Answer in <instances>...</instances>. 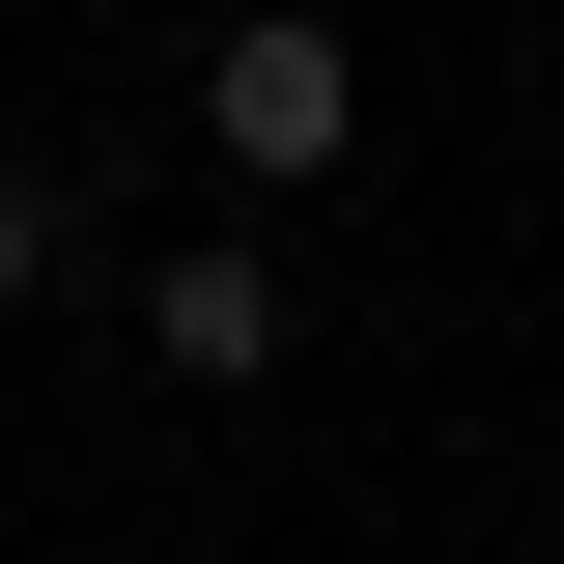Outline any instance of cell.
I'll return each instance as SVG.
<instances>
[{"label": "cell", "instance_id": "1", "mask_svg": "<svg viewBox=\"0 0 564 564\" xmlns=\"http://www.w3.org/2000/svg\"><path fill=\"white\" fill-rule=\"evenodd\" d=\"M198 141H226V198H311V170L367 141V57L311 29V0H254V29L198 57Z\"/></svg>", "mask_w": 564, "mask_h": 564}, {"label": "cell", "instance_id": "2", "mask_svg": "<svg viewBox=\"0 0 564 564\" xmlns=\"http://www.w3.org/2000/svg\"><path fill=\"white\" fill-rule=\"evenodd\" d=\"M141 367H170V395H254V367H282V254H254V226H198V254L141 282Z\"/></svg>", "mask_w": 564, "mask_h": 564}, {"label": "cell", "instance_id": "3", "mask_svg": "<svg viewBox=\"0 0 564 564\" xmlns=\"http://www.w3.org/2000/svg\"><path fill=\"white\" fill-rule=\"evenodd\" d=\"M29 282H57V170L0 141V311H29Z\"/></svg>", "mask_w": 564, "mask_h": 564}]
</instances>
